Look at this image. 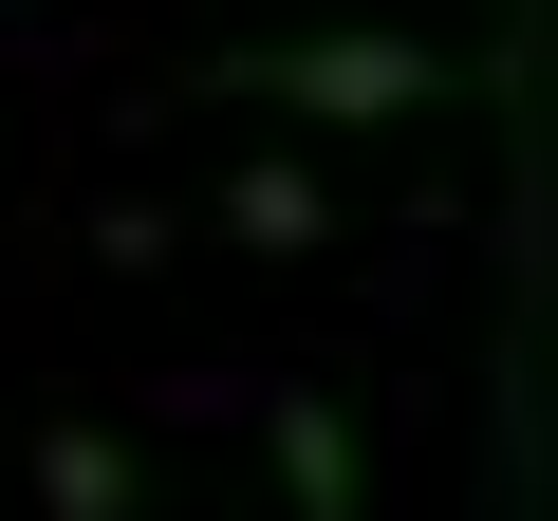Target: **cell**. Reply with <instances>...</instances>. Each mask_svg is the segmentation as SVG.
<instances>
[{
	"label": "cell",
	"mask_w": 558,
	"mask_h": 521,
	"mask_svg": "<svg viewBox=\"0 0 558 521\" xmlns=\"http://www.w3.org/2000/svg\"><path fill=\"white\" fill-rule=\"evenodd\" d=\"M205 94L299 112V131H410V112L447 94V57L391 38V20H336V38H242V57H205Z\"/></svg>",
	"instance_id": "obj_1"
},
{
	"label": "cell",
	"mask_w": 558,
	"mask_h": 521,
	"mask_svg": "<svg viewBox=\"0 0 558 521\" xmlns=\"http://www.w3.org/2000/svg\"><path fill=\"white\" fill-rule=\"evenodd\" d=\"M260 447H279V502L299 521H373V447L336 391H260Z\"/></svg>",
	"instance_id": "obj_2"
},
{
	"label": "cell",
	"mask_w": 558,
	"mask_h": 521,
	"mask_svg": "<svg viewBox=\"0 0 558 521\" xmlns=\"http://www.w3.org/2000/svg\"><path fill=\"white\" fill-rule=\"evenodd\" d=\"M38 502H57V521H149L131 428H112V410H57V428H38Z\"/></svg>",
	"instance_id": "obj_3"
},
{
	"label": "cell",
	"mask_w": 558,
	"mask_h": 521,
	"mask_svg": "<svg viewBox=\"0 0 558 521\" xmlns=\"http://www.w3.org/2000/svg\"><path fill=\"white\" fill-rule=\"evenodd\" d=\"M223 223H242L260 260H317V242H336V186H317L299 149H260V168H223Z\"/></svg>",
	"instance_id": "obj_4"
}]
</instances>
